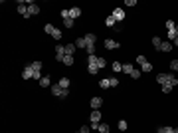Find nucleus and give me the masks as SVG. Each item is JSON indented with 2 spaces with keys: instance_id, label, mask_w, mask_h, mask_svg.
<instances>
[{
  "instance_id": "obj_1",
  "label": "nucleus",
  "mask_w": 178,
  "mask_h": 133,
  "mask_svg": "<svg viewBox=\"0 0 178 133\" xmlns=\"http://www.w3.org/2000/svg\"><path fill=\"white\" fill-rule=\"evenodd\" d=\"M52 95H56L57 99H65L69 95V89H63L59 84H52Z\"/></svg>"
},
{
  "instance_id": "obj_2",
  "label": "nucleus",
  "mask_w": 178,
  "mask_h": 133,
  "mask_svg": "<svg viewBox=\"0 0 178 133\" xmlns=\"http://www.w3.org/2000/svg\"><path fill=\"white\" fill-rule=\"evenodd\" d=\"M42 66H44V64H42V60L32 62V68H34V80H36V82H40L42 78H44V76H42Z\"/></svg>"
},
{
  "instance_id": "obj_3",
  "label": "nucleus",
  "mask_w": 178,
  "mask_h": 133,
  "mask_svg": "<svg viewBox=\"0 0 178 133\" xmlns=\"http://www.w3.org/2000/svg\"><path fill=\"white\" fill-rule=\"evenodd\" d=\"M172 76H174V72H166V74H158L156 76V82H158L160 86H170V80H172Z\"/></svg>"
},
{
  "instance_id": "obj_4",
  "label": "nucleus",
  "mask_w": 178,
  "mask_h": 133,
  "mask_svg": "<svg viewBox=\"0 0 178 133\" xmlns=\"http://www.w3.org/2000/svg\"><path fill=\"white\" fill-rule=\"evenodd\" d=\"M54 52H56V54H54V56H56V60L57 62H63V58H65V46H63V44H57Z\"/></svg>"
},
{
  "instance_id": "obj_5",
  "label": "nucleus",
  "mask_w": 178,
  "mask_h": 133,
  "mask_svg": "<svg viewBox=\"0 0 178 133\" xmlns=\"http://www.w3.org/2000/svg\"><path fill=\"white\" fill-rule=\"evenodd\" d=\"M22 80H34V68H32V64L24 66V70H22Z\"/></svg>"
},
{
  "instance_id": "obj_6",
  "label": "nucleus",
  "mask_w": 178,
  "mask_h": 133,
  "mask_svg": "<svg viewBox=\"0 0 178 133\" xmlns=\"http://www.w3.org/2000/svg\"><path fill=\"white\" fill-rule=\"evenodd\" d=\"M111 16L117 20V22H123V20H125V10H123L121 6H117L115 10H113V14H111Z\"/></svg>"
},
{
  "instance_id": "obj_7",
  "label": "nucleus",
  "mask_w": 178,
  "mask_h": 133,
  "mask_svg": "<svg viewBox=\"0 0 178 133\" xmlns=\"http://www.w3.org/2000/svg\"><path fill=\"white\" fill-rule=\"evenodd\" d=\"M36 14H40V6L36 2H30L28 4V18L30 16H36Z\"/></svg>"
},
{
  "instance_id": "obj_8",
  "label": "nucleus",
  "mask_w": 178,
  "mask_h": 133,
  "mask_svg": "<svg viewBox=\"0 0 178 133\" xmlns=\"http://www.w3.org/2000/svg\"><path fill=\"white\" fill-rule=\"evenodd\" d=\"M105 48H107V50H117V48H121V44L115 42L113 38H107V40H105Z\"/></svg>"
},
{
  "instance_id": "obj_9",
  "label": "nucleus",
  "mask_w": 178,
  "mask_h": 133,
  "mask_svg": "<svg viewBox=\"0 0 178 133\" xmlns=\"http://www.w3.org/2000/svg\"><path fill=\"white\" fill-rule=\"evenodd\" d=\"M89 105H91V109H101V105H103V99H101V97H91Z\"/></svg>"
},
{
  "instance_id": "obj_10",
  "label": "nucleus",
  "mask_w": 178,
  "mask_h": 133,
  "mask_svg": "<svg viewBox=\"0 0 178 133\" xmlns=\"http://www.w3.org/2000/svg\"><path fill=\"white\" fill-rule=\"evenodd\" d=\"M18 14L24 16V18H28V6L24 4V0H20V2H18Z\"/></svg>"
},
{
  "instance_id": "obj_11",
  "label": "nucleus",
  "mask_w": 178,
  "mask_h": 133,
  "mask_svg": "<svg viewBox=\"0 0 178 133\" xmlns=\"http://www.w3.org/2000/svg\"><path fill=\"white\" fill-rule=\"evenodd\" d=\"M67 10H69V18H79V16H81V8H77V6H71V8H67Z\"/></svg>"
},
{
  "instance_id": "obj_12",
  "label": "nucleus",
  "mask_w": 178,
  "mask_h": 133,
  "mask_svg": "<svg viewBox=\"0 0 178 133\" xmlns=\"http://www.w3.org/2000/svg\"><path fill=\"white\" fill-rule=\"evenodd\" d=\"M83 38H85L87 46H95V44H97V36L93 34V32H89V34H85V36H83Z\"/></svg>"
},
{
  "instance_id": "obj_13",
  "label": "nucleus",
  "mask_w": 178,
  "mask_h": 133,
  "mask_svg": "<svg viewBox=\"0 0 178 133\" xmlns=\"http://www.w3.org/2000/svg\"><path fill=\"white\" fill-rule=\"evenodd\" d=\"M77 50V46H75V42H67L65 44V56H73V52Z\"/></svg>"
},
{
  "instance_id": "obj_14",
  "label": "nucleus",
  "mask_w": 178,
  "mask_h": 133,
  "mask_svg": "<svg viewBox=\"0 0 178 133\" xmlns=\"http://www.w3.org/2000/svg\"><path fill=\"white\" fill-rule=\"evenodd\" d=\"M89 119H91V123H99V119H101V109H93L91 115H89Z\"/></svg>"
},
{
  "instance_id": "obj_15",
  "label": "nucleus",
  "mask_w": 178,
  "mask_h": 133,
  "mask_svg": "<svg viewBox=\"0 0 178 133\" xmlns=\"http://www.w3.org/2000/svg\"><path fill=\"white\" fill-rule=\"evenodd\" d=\"M172 48H174V44H172V42H168V40H162V46H160V52H170V50Z\"/></svg>"
},
{
  "instance_id": "obj_16",
  "label": "nucleus",
  "mask_w": 178,
  "mask_h": 133,
  "mask_svg": "<svg viewBox=\"0 0 178 133\" xmlns=\"http://www.w3.org/2000/svg\"><path fill=\"white\" fill-rule=\"evenodd\" d=\"M87 72L91 74V76H97V74H99V66L97 64H87Z\"/></svg>"
},
{
  "instance_id": "obj_17",
  "label": "nucleus",
  "mask_w": 178,
  "mask_h": 133,
  "mask_svg": "<svg viewBox=\"0 0 178 133\" xmlns=\"http://www.w3.org/2000/svg\"><path fill=\"white\" fill-rule=\"evenodd\" d=\"M50 84H52V78H50V76H44L40 80V86H42V88H52Z\"/></svg>"
},
{
  "instance_id": "obj_18",
  "label": "nucleus",
  "mask_w": 178,
  "mask_h": 133,
  "mask_svg": "<svg viewBox=\"0 0 178 133\" xmlns=\"http://www.w3.org/2000/svg\"><path fill=\"white\" fill-rule=\"evenodd\" d=\"M99 88H101V89H109V88H111V82H109V78H103V80L99 82Z\"/></svg>"
},
{
  "instance_id": "obj_19",
  "label": "nucleus",
  "mask_w": 178,
  "mask_h": 133,
  "mask_svg": "<svg viewBox=\"0 0 178 133\" xmlns=\"http://www.w3.org/2000/svg\"><path fill=\"white\" fill-rule=\"evenodd\" d=\"M166 38H168V42H174V40L178 38V30H168Z\"/></svg>"
},
{
  "instance_id": "obj_20",
  "label": "nucleus",
  "mask_w": 178,
  "mask_h": 133,
  "mask_svg": "<svg viewBox=\"0 0 178 133\" xmlns=\"http://www.w3.org/2000/svg\"><path fill=\"white\" fill-rule=\"evenodd\" d=\"M75 46H77V48H81V50H85V48H87L85 38H83V36H81V38H77V40H75Z\"/></svg>"
},
{
  "instance_id": "obj_21",
  "label": "nucleus",
  "mask_w": 178,
  "mask_h": 133,
  "mask_svg": "<svg viewBox=\"0 0 178 133\" xmlns=\"http://www.w3.org/2000/svg\"><path fill=\"white\" fill-rule=\"evenodd\" d=\"M115 24H117V20L113 18V16H107V18H105V26H109V28H115Z\"/></svg>"
},
{
  "instance_id": "obj_22",
  "label": "nucleus",
  "mask_w": 178,
  "mask_h": 133,
  "mask_svg": "<svg viewBox=\"0 0 178 133\" xmlns=\"http://www.w3.org/2000/svg\"><path fill=\"white\" fill-rule=\"evenodd\" d=\"M152 46H154V48L160 52V46H162V40H160V36H154V38H152Z\"/></svg>"
},
{
  "instance_id": "obj_23",
  "label": "nucleus",
  "mask_w": 178,
  "mask_h": 133,
  "mask_svg": "<svg viewBox=\"0 0 178 133\" xmlns=\"http://www.w3.org/2000/svg\"><path fill=\"white\" fill-rule=\"evenodd\" d=\"M109 129H111L109 123H99V127H97V131H99V133H109Z\"/></svg>"
},
{
  "instance_id": "obj_24",
  "label": "nucleus",
  "mask_w": 178,
  "mask_h": 133,
  "mask_svg": "<svg viewBox=\"0 0 178 133\" xmlns=\"http://www.w3.org/2000/svg\"><path fill=\"white\" fill-rule=\"evenodd\" d=\"M54 30H56V26H54V24H50V22L44 26V32H46V34H50V36L54 34Z\"/></svg>"
},
{
  "instance_id": "obj_25",
  "label": "nucleus",
  "mask_w": 178,
  "mask_h": 133,
  "mask_svg": "<svg viewBox=\"0 0 178 133\" xmlns=\"http://www.w3.org/2000/svg\"><path fill=\"white\" fill-rule=\"evenodd\" d=\"M117 127H119V131H127V129H129V123H127L125 119H121V121L117 123Z\"/></svg>"
},
{
  "instance_id": "obj_26",
  "label": "nucleus",
  "mask_w": 178,
  "mask_h": 133,
  "mask_svg": "<svg viewBox=\"0 0 178 133\" xmlns=\"http://www.w3.org/2000/svg\"><path fill=\"white\" fill-rule=\"evenodd\" d=\"M150 70H152V64H150V62H145V64L141 66V72H145V74H148Z\"/></svg>"
},
{
  "instance_id": "obj_27",
  "label": "nucleus",
  "mask_w": 178,
  "mask_h": 133,
  "mask_svg": "<svg viewBox=\"0 0 178 133\" xmlns=\"http://www.w3.org/2000/svg\"><path fill=\"white\" fill-rule=\"evenodd\" d=\"M131 78H133V80H139V78H141V70H137V68H133L131 70V74H129Z\"/></svg>"
},
{
  "instance_id": "obj_28",
  "label": "nucleus",
  "mask_w": 178,
  "mask_h": 133,
  "mask_svg": "<svg viewBox=\"0 0 178 133\" xmlns=\"http://www.w3.org/2000/svg\"><path fill=\"white\" fill-rule=\"evenodd\" d=\"M158 133H174V127H170V125H164V127H158Z\"/></svg>"
},
{
  "instance_id": "obj_29",
  "label": "nucleus",
  "mask_w": 178,
  "mask_h": 133,
  "mask_svg": "<svg viewBox=\"0 0 178 133\" xmlns=\"http://www.w3.org/2000/svg\"><path fill=\"white\" fill-rule=\"evenodd\" d=\"M57 84H59V86H61V88H63V89H69V80H67V78H61V80H59V82H57Z\"/></svg>"
},
{
  "instance_id": "obj_30",
  "label": "nucleus",
  "mask_w": 178,
  "mask_h": 133,
  "mask_svg": "<svg viewBox=\"0 0 178 133\" xmlns=\"http://www.w3.org/2000/svg\"><path fill=\"white\" fill-rule=\"evenodd\" d=\"M73 56H65V58H63V62H61V64H65L67 66V68H69V66H73Z\"/></svg>"
},
{
  "instance_id": "obj_31",
  "label": "nucleus",
  "mask_w": 178,
  "mask_h": 133,
  "mask_svg": "<svg viewBox=\"0 0 178 133\" xmlns=\"http://www.w3.org/2000/svg\"><path fill=\"white\" fill-rule=\"evenodd\" d=\"M164 24H166V30H176V22H174V20H166Z\"/></svg>"
},
{
  "instance_id": "obj_32",
  "label": "nucleus",
  "mask_w": 178,
  "mask_h": 133,
  "mask_svg": "<svg viewBox=\"0 0 178 133\" xmlns=\"http://www.w3.org/2000/svg\"><path fill=\"white\" fill-rule=\"evenodd\" d=\"M73 24H75L73 18H65V20H63V26H65V28H73Z\"/></svg>"
},
{
  "instance_id": "obj_33",
  "label": "nucleus",
  "mask_w": 178,
  "mask_h": 133,
  "mask_svg": "<svg viewBox=\"0 0 178 133\" xmlns=\"http://www.w3.org/2000/svg\"><path fill=\"white\" fill-rule=\"evenodd\" d=\"M113 72H123V64H121V62H113Z\"/></svg>"
},
{
  "instance_id": "obj_34",
  "label": "nucleus",
  "mask_w": 178,
  "mask_h": 133,
  "mask_svg": "<svg viewBox=\"0 0 178 133\" xmlns=\"http://www.w3.org/2000/svg\"><path fill=\"white\" fill-rule=\"evenodd\" d=\"M97 66H99V70H103L105 66H107V60H105L103 56H99V60H97Z\"/></svg>"
},
{
  "instance_id": "obj_35",
  "label": "nucleus",
  "mask_w": 178,
  "mask_h": 133,
  "mask_svg": "<svg viewBox=\"0 0 178 133\" xmlns=\"http://www.w3.org/2000/svg\"><path fill=\"white\" fill-rule=\"evenodd\" d=\"M61 36H63L61 30H57V28H56V30H54V34H52V38H54V40H61Z\"/></svg>"
},
{
  "instance_id": "obj_36",
  "label": "nucleus",
  "mask_w": 178,
  "mask_h": 133,
  "mask_svg": "<svg viewBox=\"0 0 178 133\" xmlns=\"http://www.w3.org/2000/svg\"><path fill=\"white\" fill-rule=\"evenodd\" d=\"M85 52H87V56H93V54L97 52V48H95V46H87V48H85Z\"/></svg>"
},
{
  "instance_id": "obj_37",
  "label": "nucleus",
  "mask_w": 178,
  "mask_h": 133,
  "mask_svg": "<svg viewBox=\"0 0 178 133\" xmlns=\"http://www.w3.org/2000/svg\"><path fill=\"white\" fill-rule=\"evenodd\" d=\"M133 68H135L133 64H123V72H125V74H131V70H133Z\"/></svg>"
},
{
  "instance_id": "obj_38",
  "label": "nucleus",
  "mask_w": 178,
  "mask_h": 133,
  "mask_svg": "<svg viewBox=\"0 0 178 133\" xmlns=\"http://www.w3.org/2000/svg\"><path fill=\"white\" fill-rule=\"evenodd\" d=\"M170 72H178V60L170 62Z\"/></svg>"
},
{
  "instance_id": "obj_39",
  "label": "nucleus",
  "mask_w": 178,
  "mask_h": 133,
  "mask_svg": "<svg viewBox=\"0 0 178 133\" xmlns=\"http://www.w3.org/2000/svg\"><path fill=\"white\" fill-rule=\"evenodd\" d=\"M145 62H146V58L139 54V56H137V64H139V66H143V64H145Z\"/></svg>"
},
{
  "instance_id": "obj_40",
  "label": "nucleus",
  "mask_w": 178,
  "mask_h": 133,
  "mask_svg": "<svg viewBox=\"0 0 178 133\" xmlns=\"http://www.w3.org/2000/svg\"><path fill=\"white\" fill-rule=\"evenodd\" d=\"M109 82H111V88H115V86H119V80H117L115 76H111V78H109Z\"/></svg>"
},
{
  "instance_id": "obj_41",
  "label": "nucleus",
  "mask_w": 178,
  "mask_h": 133,
  "mask_svg": "<svg viewBox=\"0 0 178 133\" xmlns=\"http://www.w3.org/2000/svg\"><path fill=\"white\" fill-rule=\"evenodd\" d=\"M170 91H172V86H162V93H170Z\"/></svg>"
},
{
  "instance_id": "obj_42",
  "label": "nucleus",
  "mask_w": 178,
  "mask_h": 133,
  "mask_svg": "<svg viewBox=\"0 0 178 133\" xmlns=\"http://www.w3.org/2000/svg\"><path fill=\"white\" fill-rule=\"evenodd\" d=\"M79 131H81V133H89V131H91V125H81Z\"/></svg>"
},
{
  "instance_id": "obj_43",
  "label": "nucleus",
  "mask_w": 178,
  "mask_h": 133,
  "mask_svg": "<svg viewBox=\"0 0 178 133\" xmlns=\"http://www.w3.org/2000/svg\"><path fill=\"white\" fill-rule=\"evenodd\" d=\"M59 14H61V18H63V20H65V18H69V10H61Z\"/></svg>"
},
{
  "instance_id": "obj_44",
  "label": "nucleus",
  "mask_w": 178,
  "mask_h": 133,
  "mask_svg": "<svg viewBox=\"0 0 178 133\" xmlns=\"http://www.w3.org/2000/svg\"><path fill=\"white\" fill-rule=\"evenodd\" d=\"M125 6H137V0H127Z\"/></svg>"
},
{
  "instance_id": "obj_45",
  "label": "nucleus",
  "mask_w": 178,
  "mask_h": 133,
  "mask_svg": "<svg viewBox=\"0 0 178 133\" xmlns=\"http://www.w3.org/2000/svg\"><path fill=\"white\" fill-rule=\"evenodd\" d=\"M174 133H178V127H174Z\"/></svg>"
},
{
  "instance_id": "obj_46",
  "label": "nucleus",
  "mask_w": 178,
  "mask_h": 133,
  "mask_svg": "<svg viewBox=\"0 0 178 133\" xmlns=\"http://www.w3.org/2000/svg\"><path fill=\"white\" fill-rule=\"evenodd\" d=\"M75 133H81V131H75Z\"/></svg>"
}]
</instances>
